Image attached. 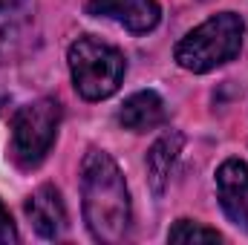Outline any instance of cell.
<instances>
[{
	"mask_svg": "<svg viewBox=\"0 0 248 245\" xmlns=\"http://www.w3.org/2000/svg\"><path fill=\"white\" fill-rule=\"evenodd\" d=\"M168 240H170V243H219L222 237H219V231L205 228V225H199V222H193V219H179V222L170 228Z\"/></svg>",
	"mask_w": 248,
	"mask_h": 245,
	"instance_id": "obj_11",
	"label": "cell"
},
{
	"mask_svg": "<svg viewBox=\"0 0 248 245\" xmlns=\"http://www.w3.org/2000/svg\"><path fill=\"white\" fill-rule=\"evenodd\" d=\"M0 243H17V231H15V222H12L9 211L3 208V202H0Z\"/></svg>",
	"mask_w": 248,
	"mask_h": 245,
	"instance_id": "obj_12",
	"label": "cell"
},
{
	"mask_svg": "<svg viewBox=\"0 0 248 245\" xmlns=\"http://www.w3.org/2000/svg\"><path fill=\"white\" fill-rule=\"evenodd\" d=\"M243 35H246L243 17L234 12H219L187 32L176 44L173 58L187 72H211L240 55Z\"/></svg>",
	"mask_w": 248,
	"mask_h": 245,
	"instance_id": "obj_2",
	"label": "cell"
},
{
	"mask_svg": "<svg viewBox=\"0 0 248 245\" xmlns=\"http://www.w3.org/2000/svg\"><path fill=\"white\" fill-rule=\"evenodd\" d=\"M217 193L225 216L248 231V165L243 159H225L217 170Z\"/></svg>",
	"mask_w": 248,
	"mask_h": 245,
	"instance_id": "obj_7",
	"label": "cell"
},
{
	"mask_svg": "<svg viewBox=\"0 0 248 245\" xmlns=\"http://www.w3.org/2000/svg\"><path fill=\"white\" fill-rule=\"evenodd\" d=\"M168 113H165V101L159 92L153 90H141V92H133L119 110V124L124 130H133V133H147V130H156L159 124H165Z\"/></svg>",
	"mask_w": 248,
	"mask_h": 245,
	"instance_id": "obj_9",
	"label": "cell"
},
{
	"mask_svg": "<svg viewBox=\"0 0 248 245\" xmlns=\"http://www.w3.org/2000/svg\"><path fill=\"white\" fill-rule=\"evenodd\" d=\"M66 61H69L72 84H75L78 95L87 101L110 98L122 87L124 72H127V61L122 52L93 35L78 38L69 46Z\"/></svg>",
	"mask_w": 248,
	"mask_h": 245,
	"instance_id": "obj_3",
	"label": "cell"
},
{
	"mask_svg": "<svg viewBox=\"0 0 248 245\" xmlns=\"http://www.w3.org/2000/svg\"><path fill=\"white\" fill-rule=\"evenodd\" d=\"M61 127V104L55 98H38L20 107L12 119V144L9 153L20 168H38Z\"/></svg>",
	"mask_w": 248,
	"mask_h": 245,
	"instance_id": "obj_4",
	"label": "cell"
},
{
	"mask_svg": "<svg viewBox=\"0 0 248 245\" xmlns=\"http://www.w3.org/2000/svg\"><path fill=\"white\" fill-rule=\"evenodd\" d=\"M182 133H165L162 138H156V144L147 150V159H144V168H147V182L153 187V193H165V187L170 182V173H173V165L182 153Z\"/></svg>",
	"mask_w": 248,
	"mask_h": 245,
	"instance_id": "obj_10",
	"label": "cell"
},
{
	"mask_svg": "<svg viewBox=\"0 0 248 245\" xmlns=\"http://www.w3.org/2000/svg\"><path fill=\"white\" fill-rule=\"evenodd\" d=\"M32 228L44 237V240H58L66 231V208L58 193V187L52 184H41L23 205Z\"/></svg>",
	"mask_w": 248,
	"mask_h": 245,
	"instance_id": "obj_8",
	"label": "cell"
},
{
	"mask_svg": "<svg viewBox=\"0 0 248 245\" xmlns=\"http://www.w3.org/2000/svg\"><path fill=\"white\" fill-rule=\"evenodd\" d=\"M38 23V0H0V66L20 61Z\"/></svg>",
	"mask_w": 248,
	"mask_h": 245,
	"instance_id": "obj_5",
	"label": "cell"
},
{
	"mask_svg": "<svg viewBox=\"0 0 248 245\" xmlns=\"http://www.w3.org/2000/svg\"><path fill=\"white\" fill-rule=\"evenodd\" d=\"M81 205L93 240L119 245L130 237L133 205L119 165L110 153L90 147L81 162Z\"/></svg>",
	"mask_w": 248,
	"mask_h": 245,
	"instance_id": "obj_1",
	"label": "cell"
},
{
	"mask_svg": "<svg viewBox=\"0 0 248 245\" xmlns=\"http://www.w3.org/2000/svg\"><path fill=\"white\" fill-rule=\"evenodd\" d=\"M87 12L95 17H110L133 35L156 29L162 17L159 0H87Z\"/></svg>",
	"mask_w": 248,
	"mask_h": 245,
	"instance_id": "obj_6",
	"label": "cell"
}]
</instances>
